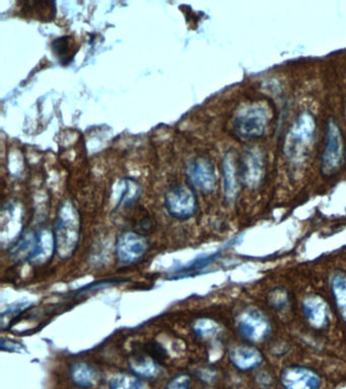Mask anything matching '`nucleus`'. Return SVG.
Wrapping results in <instances>:
<instances>
[{
  "label": "nucleus",
  "mask_w": 346,
  "mask_h": 389,
  "mask_svg": "<svg viewBox=\"0 0 346 389\" xmlns=\"http://www.w3.org/2000/svg\"><path fill=\"white\" fill-rule=\"evenodd\" d=\"M54 237L56 254L60 259H69L76 253L81 239V219L78 210L68 202L59 209Z\"/></svg>",
  "instance_id": "nucleus-1"
},
{
  "label": "nucleus",
  "mask_w": 346,
  "mask_h": 389,
  "mask_svg": "<svg viewBox=\"0 0 346 389\" xmlns=\"http://www.w3.org/2000/svg\"><path fill=\"white\" fill-rule=\"evenodd\" d=\"M316 121L310 113L304 112L295 120L285 139L283 150L288 160L299 165L305 160L313 143Z\"/></svg>",
  "instance_id": "nucleus-2"
},
{
  "label": "nucleus",
  "mask_w": 346,
  "mask_h": 389,
  "mask_svg": "<svg viewBox=\"0 0 346 389\" xmlns=\"http://www.w3.org/2000/svg\"><path fill=\"white\" fill-rule=\"evenodd\" d=\"M270 112L264 105L253 104L242 108L235 116L233 129L240 138H259L265 133Z\"/></svg>",
  "instance_id": "nucleus-3"
},
{
  "label": "nucleus",
  "mask_w": 346,
  "mask_h": 389,
  "mask_svg": "<svg viewBox=\"0 0 346 389\" xmlns=\"http://www.w3.org/2000/svg\"><path fill=\"white\" fill-rule=\"evenodd\" d=\"M345 162V145L342 133L335 121L328 122L326 128L325 145L321 157V172L324 175L335 174Z\"/></svg>",
  "instance_id": "nucleus-4"
},
{
  "label": "nucleus",
  "mask_w": 346,
  "mask_h": 389,
  "mask_svg": "<svg viewBox=\"0 0 346 389\" xmlns=\"http://www.w3.org/2000/svg\"><path fill=\"white\" fill-rule=\"evenodd\" d=\"M165 205L173 217L179 220H188L196 214L198 209L195 191L189 185L172 187L166 193Z\"/></svg>",
  "instance_id": "nucleus-5"
},
{
  "label": "nucleus",
  "mask_w": 346,
  "mask_h": 389,
  "mask_svg": "<svg viewBox=\"0 0 346 389\" xmlns=\"http://www.w3.org/2000/svg\"><path fill=\"white\" fill-rule=\"evenodd\" d=\"M240 335L252 343H261L270 336V321L258 308L250 307L240 314L237 321Z\"/></svg>",
  "instance_id": "nucleus-6"
},
{
  "label": "nucleus",
  "mask_w": 346,
  "mask_h": 389,
  "mask_svg": "<svg viewBox=\"0 0 346 389\" xmlns=\"http://www.w3.org/2000/svg\"><path fill=\"white\" fill-rule=\"evenodd\" d=\"M148 247V240L143 234L136 232H125L118 237L115 253L120 263L133 265L144 258Z\"/></svg>",
  "instance_id": "nucleus-7"
},
{
  "label": "nucleus",
  "mask_w": 346,
  "mask_h": 389,
  "mask_svg": "<svg viewBox=\"0 0 346 389\" xmlns=\"http://www.w3.org/2000/svg\"><path fill=\"white\" fill-rule=\"evenodd\" d=\"M187 181L194 191L203 194L213 193L216 177L213 165L208 158L197 157L189 162L186 169Z\"/></svg>",
  "instance_id": "nucleus-8"
},
{
  "label": "nucleus",
  "mask_w": 346,
  "mask_h": 389,
  "mask_svg": "<svg viewBox=\"0 0 346 389\" xmlns=\"http://www.w3.org/2000/svg\"><path fill=\"white\" fill-rule=\"evenodd\" d=\"M280 383L283 389H320L321 376L302 365H290L281 370Z\"/></svg>",
  "instance_id": "nucleus-9"
},
{
  "label": "nucleus",
  "mask_w": 346,
  "mask_h": 389,
  "mask_svg": "<svg viewBox=\"0 0 346 389\" xmlns=\"http://www.w3.org/2000/svg\"><path fill=\"white\" fill-rule=\"evenodd\" d=\"M241 181L247 188L255 190L260 186L264 175V163L261 153L256 150H246L240 167Z\"/></svg>",
  "instance_id": "nucleus-10"
},
{
  "label": "nucleus",
  "mask_w": 346,
  "mask_h": 389,
  "mask_svg": "<svg viewBox=\"0 0 346 389\" xmlns=\"http://www.w3.org/2000/svg\"><path fill=\"white\" fill-rule=\"evenodd\" d=\"M302 313L307 323L316 330L327 328L330 319L328 304L319 295H307L302 300Z\"/></svg>",
  "instance_id": "nucleus-11"
},
{
  "label": "nucleus",
  "mask_w": 346,
  "mask_h": 389,
  "mask_svg": "<svg viewBox=\"0 0 346 389\" xmlns=\"http://www.w3.org/2000/svg\"><path fill=\"white\" fill-rule=\"evenodd\" d=\"M230 363L239 371H252L259 368L264 362V355L253 346H238L229 353Z\"/></svg>",
  "instance_id": "nucleus-12"
},
{
  "label": "nucleus",
  "mask_w": 346,
  "mask_h": 389,
  "mask_svg": "<svg viewBox=\"0 0 346 389\" xmlns=\"http://www.w3.org/2000/svg\"><path fill=\"white\" fill-rule=\"evenodd\" d=\"M54 251L56 253L54 232L48 229L41 230L36 234L35 246L28 261L32 265H43L50 261Z\"/></svg>",
  "instance_id": "nucleus-13"
},
{
  "label": "nucleus",
  "mask_w": 346,
  "mask_h": 389,
  "mask_svg": "<svg viewBox=\"0 0 346 389\" xmlns=\"http://www.w3.org/2000/svg\"><path fill=\"white\" fill-rule=\"evenodd\" d=\"M223 181H225V200L233 203L237 200L240 192L241 175L238 170L237 160L233 152L227 153L223 160Z\"/></svg>",
  "instance_id": "nucleus-14"
},
{
  "label": "nucleus",
  "mask_w": 346,
  "mask_h": 389,
  "mask_svg": "<svg viewBox=\"0 0 346 389\" xmlns=\"http://www.w3.org/2000/svg\"><path fill=\"white\" fill-rule=\"evenodd\" d=\"M329 287L338 313L346 323V274L335 271L331 275Z\"/></svg>",
  "instance_id": "nucleus-15"
},
{
  "label": "nucleus",
  "mask_w": 346,
  "mask_h": 389,
  "mask_svg": "<svg viewBox=\"0 0 346 389\" xmlns=\"http://www.w3.org/2000/svg\"><path fill=\"white\" fill-rule=\"evenodd\" d=\"M129 367L136 376L141 378L153 379L160 375L161 367L153 358L146 355H138L129 360Z\"/></svg>",
  "instance_id": "nucleus-16"
},
{
  "label": "nucleus",
  "mask_w": 346,
  "mask_h": 389,
  "mask_svg": "<svg viewBox=\"0 0 346 389\" xmlns=\"http://www.w3.org/2000/svg\"><path fill=\"white\" fill-rule=\"evenodd\" d=\"M71 378L78 388H88L98 383V373L90 364L78 362L71 366Z\"/></svg>",
  "instance_id": "nucleus-17"
},
{
  "label": "nucleus",
  "mask_w": 346,
  "mask_h": 389,
  "mask_svg": "<svg viewBox=\"0 0 346 389\" xmlns=\"http://www.w3.org/2000/svg\"><path fill=\"white\" fill-rule=\"evenodd\" d=\"M36 234L28 232L20 237L16 242H14L11 247L9 254L14 259H26L28 261L32 254L34 246H35Z\"/></svg>",
  "instance_id": "nucleus-18"
},
{
  "label": "nucleus",
  "mask_w": 346,
  "mask_h": 389,
  "mask_svg": "<svg viewBox=\"0 0 346 389\" xmlns=\"http://www.w3.org/2000/svg\"><path fill=\"white\" fill-rule=\"evenodd\" d=\"M110 389H148L146 384L138 376L119 373L110 379Z\"/></svg>",
  "instance_id": "nucleus-19"
},
{
  "label": "nucleus",
  "mask_w": 346,
  "mask_h": 389,
  "mask_svg": "<svg viewBox=\"0 0 346 389\" xmlns=\"http://www.w3.org/2000/svg\"><path fill=\"white\" fill-rule=\"evenodd\" d=\"M269 307L278 312L287 311L290 306V294L283 287H276L268 295Z\"/></svg>",
  "instance_id": "nucleus-20"
},
{
  "label": "nucleus",
  "mask_w": 346,
  "mask_h": 389,
  "mask_svg": "<svg viewBox=\"0 0 346 389\" xmlns=\"http://www.w3.org/2000/svg\"><path fill=\"white\" fill-rule=\"evenodd\" d=\"M192 330L197 337L208 338L215 337L220 333V324L210 318H198L192 324Z\"/></svg>",
  "instance_id": "nucleus-21"
},
{
  "label": "nucleus",
  "mask_w": 346,
  "mask_h": 389,
  "mask_svg": "<svg viewBox=\"0 0 346 389\" xmlns=\"http://www.w3.org/2000/svg\"><path fill=\"white\" fill-rule=\"evenodd\" d=\"M69 48H71V46L68 44L67 38H62V39L55 41L54 50L56 51V54L58 55L59 58L66 59L71 57Z\"/></svg>",
  "instance_id": "nucleus-22"
},
{
  "label": "nucleus",
  "mask_w": 346,
  "mask_h": 389,
  "mask_svg": "<svg viewBox=\"0 0 346 389\" xmlns=\"http://www.w3.org/2000/svg\"><path fill=\"white\" fill-rule=\"evenodd\" d=\"M166 389H190L189 377L183 374L175 377Z\"/></svg>",
  "instance_id": "nucleus-23"
},
{
  "label": "nucleus",
  "mask_w": 346,
  "mask_h": 389,
  "mask_svg": "<svg viewBox=\"0 0 346 389\" xmlns=\"http://www.w3.org/2000/svg\"><path fill=\"white\" fill-rule=\"evenodd\" d=\"M197 375H198V378L200 379L203 383H215V380L216 379V376H218V374H216V372L215 370L209 369V368H203L200 369L198 371V373H197Z\"/></svg>",
  "instance_id": "nucleus-24"
},
{
  "label": "nucleus",
  "mask_w": 346,
  "mask_h": 389,
  "mask_svg": "<svg viewBox=\"0 0 346 389\" xmlns=\"http://www.w3.org/2000/svg\"><path fill=\"white\" fill-rule=\"evenodd\" d=\"M2 344H6L7 346H1L2 349H6L9 348V350L16 351L21 349V345L19 343H14L13 341H2Z\"/></svg>",
  "instance_id": "nucleus-25"
}]
</instances>
